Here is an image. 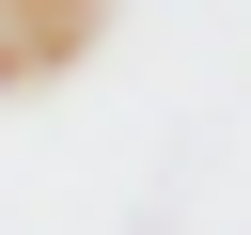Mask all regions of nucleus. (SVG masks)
Listing matches in <instances>:
<instances>
[{"label":"nucleus","mask_w":251,"mask_h":235,"mask_svg":"<svg viewBox=\"0 0 251 235\" xmlns=\"http://www.w3.org/2000/svg\"><path fill=\"white\" fill-rule=\"evenodd\" d=\"M110 47V0H0V94H47Z\"/></svg>","instance_id":"1"}]
</instances>
